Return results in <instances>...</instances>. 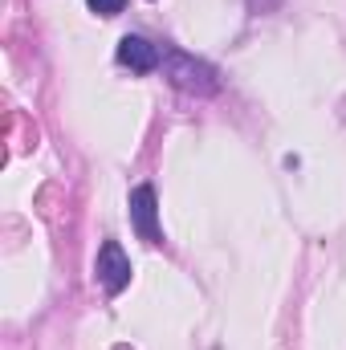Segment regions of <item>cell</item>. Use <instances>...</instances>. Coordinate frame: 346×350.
Instances as JSON below:
<instances>
[{"instance_id":"1","label":"cell","mask_w":346,"mask_h":350,"mask_svg":"<svg viewBox=\"0 0 346 350\" xmlns=\"http://www.w3.org/2000/svg\"><path fill=\"white\" fill-rule=\"evenodd\" d=\"M163 74H168V82H172L175 90H183V94H191V98H212V94H220V70H216L212 62L196 57V53L175 49V45L163 49Z\"/></svg>"},{"instance_id":"4","label":"cell","mask_w":346,"mask_h":350,"mask_svg":"<svg viewBox=\"0 0 346 350\" xmlns=\"http://www.w3.org/2000/svg\"><path fill=\"white\" fill-rule=\"evenodd\" d=\"M118 62L131 70V74H155L163 66V49L151 45L147 37H122L118 41Z\"/></svg>"},{"instance_id":"3","label":"cell","mask_w":346,"mask_h":350,"mask_svg":"<svg viewBox=\"0 0 346 350\" xmlns=\"http://www.w3.org/2000/svg\"><path fill=\"white\" fill-rule=\"evenodd\" d=\"M131 257L122 253V245L118 241H102V249H98V261H94V277H98V285L110 293V297H118L127 285H131Z\"/></svg>"},{"instance_id":"2","label":"cell","mask_w":346,"mask_h":350,"mask_svg":"<svg viewBox=\"0 0 346 350\" xmlns=\"http://www.w3.org/2000/svg\"><path fill=\"white\" fill-rule=\"evenodd\" d=\"M127 208H131V228L139 232V241H147V245H163V228H159V196H155V187H151V183H139V187L131 191Z\"/></svg>"},{"instance_id":"5","label":"cell","mask_w":346,"mask_h":350,"mask_svg":"<svg viewBox=\"0 0 346 350\" xmlns=\"http://www.w3.org/2000/svg\"><path fill=\"white\" fill-rule=\"evenodd\" d=\"M86 8L94 16H118L127 8V0H86Z\"/></svg>"},{"instance_id":"6","label":"cell","mask_w":346,"mask_h":350,"mask_svg":"<svg viewBox=\"0 0 346 350\" xmlns=\"http://www.w3.org/2000/svg\"><path fill=\"white\" fill-rule=\"evenodd\" d=\"M245 4H249V12H253V16H269V12H277L285 0H245Z\"/></svg>"}]
</instances>
